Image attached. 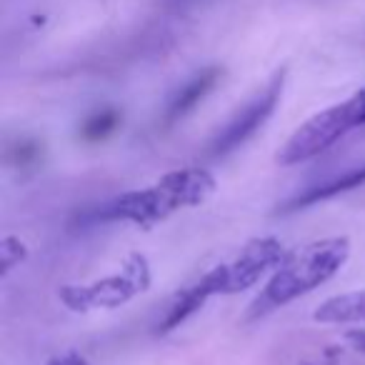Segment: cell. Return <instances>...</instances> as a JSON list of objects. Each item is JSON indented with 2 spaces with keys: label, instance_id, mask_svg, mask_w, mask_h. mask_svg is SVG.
<instances>
[{
  "label": "cell",
  "instance_id": "1",
  "mask_svg": "<svg viewBox=\"0 0 365 365\" xmlns=\"http://www.w3.org/2000/svg\"><path fill=\"white\" fill-rule=\"evenodd\" d=\"M350 243L345 238H328L288 255L278 265L275 275L268 280L263 293L250 303L248 320H258L283 305L293 303L295 298L310 293L325 280H330L340 270V265L348 260Z\"/></svg>",
  "mask_w": 365,
  "mask_h": 365
},
{
  "label": "cell",
  "instance_id": "6",
  "mask_svg": "<svg viewBox=\"0 0 365 365\" xmlns=\"http://www.w3.org/2000/svg\"><path fill=\"white\" fill-rule=\"evenodd\" d=\"M360 185H365V165L353 168V170L343 173L340 178L323 182V185H315V188H310L308 193L295 195V198L288 200L280 210H283V213H290V210L308 208V205H315V203H320V200H328V198H333V195L348 193V190H355V188H360Z\"/></svg>",
  "mask_w": 365,
  "mask_h": 365
},
{
  "label": "cell",
  "instance_id": "9",
  "mask_svg": "<svg viewBox=\"0 0 365 365\" xmlns=\"http://www.w3.org/2000/svg\"><path fill=\"white\" fill-rule=\"evenodd\" d=\"M348 338L353 340V343H358V348L365 350V330H353V333H348Z\"/></svg>",
  "mask_w": 365,
  "mask_h": 365
},
{
  "label": "cell",
  "instance_id": "5",
  "mask_svg": "<svg viewBox=\"0 0 365 365\" xmlns=\"http://www.w3.org/2000/svg\"><path fill=\"white\" fill-rule=\"evenodd\" d=\"M218 78H220V68H208V71H203L195 78H190V81L178 91V96L173 98L170 106H168V113H165L168 125H173L175 120H180L182 115H188V113L193 110V108L198 106V103L203 101L210 91H213L215 83H218Z\"/></svg>",
  "mask_w": 365,
  "mask_h": 365
},
{
  "label": "cell",
  "instance_id": "2",
  "mask_svg": "<svg viewBox=\"0 0 365 365\" xmlns=\"http://www.w3.org/2000/svg\"><path fill=\"white\" fill-rule=\"evenodd\" d=\"M213 190V178L203 170H182L163 178V182L153 185L150 190L128 193L123 198L106 205L98 218L106 220H133V223L150 225L165 218L180 205H193L203 200L205 193Z\"/></svg>",
  "mask_w": 365,
  "mask_h": 365
},
{
  "label": "cell",
  "instance_id": "4",
  "mask_svg": "<svg viewBox=\"0 0 365 365\" xmlns=\"http://www.w3.org/2000/svg\"><path fill=\"white\" fill-rule=\"evenodd\" d=\"M283 83H285V71L275 73L273 81L268 83V88H265L260 96H255L253 101H250L248 106H245L243 110H240L238 115L218 133V135H215V140L210 143L208 155H213V158L228 155V153H233L235 148L243 145V143L248 140V138L253 135L270 115H273L275 106H278L280 96H283Z\"/></svg>",
  "mask_w": 365,
  "mask_h": 365
},
{
  "label": "cell",
  "instance_id": "7",
  "mask_svg": "<svg viewBox=\"0 0 365 365\" xmlns=\"http://www.w3.org/2000/svg\"><path fill=\"white\" fill-rule=\"evenodd\" d=\"M315 320H323V323H365V290L325 300L315 313Z\"/></svg>",
  "mask_w": 365,
  "mask_h": 365
},
{
  "label": "cell",
  "instance_id": "8",
  "mask_svg": "<svg viewBox=\"0 0 365 365\" xmlns=\"http://www.w3.org/2000/svg\"><path fill=\"white\" fill-rule=\"evenodd\" d=\"M118 120H120V115H118L115 110H103V113H96V115L91 118V120L83 125V138L91 143L96 140H103L106 135H110L113 130L118 128Z\"/></svg>",
  "mask_w": 365,
  "mask_h": 365
},
{
  "label": "cell",
  "instance_id": "3",
  "mask_svg": "<svg viewBox=\"0 0 365 365\" xmlns=\"http://www.w3.org/2000/svg\"><path fill=\"white\" fill-rule=\"evenodd\" d=\"M360 125H365V88L350 96L348 101L338 103V106L328 108V110L313 115L308 123H303L293 133V138L285 143L278 160L283 165L305 163L310 158L320 155L323 150H328L340 138Z\"/></svg>",
  "mask_w": 365,
  "mask_h": 365
}]
</instances>
